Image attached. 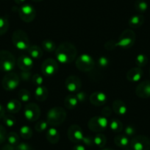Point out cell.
<instances>
[{"mask_svg":"<svg viewBox=\"0 0 150 150\" xmlns=\"http://www.w3.org/2000/svg\"><path fill=\"white\" fill-rule=\"evenodd\" d=\"M135 94L141 99L150 98V80H144L140 83L135 88Z\"/></svg>","mask_w":150,"mask_h":150,"instance_id":"obj_15","label":"cell"},{"mask_svg":"<svg viewBox=\"0 0 150 150\" xmlns=\"http://www.w3.org/2000/svg\"><path fill=\"white\" fill-rule=\"evenodd\" d=\"M17 66L21 71H30L33 67V58L30 56L22 55L17 59Z\"/></svg>","mask_w":150,"mask_h":150,"instance_id":"obj_17","label":"cell"},{"mask_svg":"<svg viewBox=\"0 0 150 150\" xmlns=\"http://www.w3.org/2000/svg\"><path fill=\"white\" fill-rule=\"evenodd\" d=\"M18 99L24 102H27L30 99V93L26 89H21L18 92Z\"/></svg>","mask_w":150,"mask_h":150,"instance_id":"obj_36","label":"cell"},{"mask_svg":"<svg viewBox=\"0 0 150 150\" xmlns=\"http://www.w3.org/2000/svg\"><path fill=\"white\" fill-rule=\"evenodd\" d=\"M21 108V104L18 99H11L7 103L6 110L10 113H17Z\"/></svg>","mask_w":150,"mask_h":150,"instance_id":"obj_23","label":"cell"},{"mask_svg":"<svg viewBox=\"0 0 150 150\" xmlns=\"http://www.w3.org/2000/svg\"><path fill=\"white\" fill-rule=\"evenodd\" d=\"M2 119H3L4 123L8 127H13L16 124V119L12 115H5Z\"/></svg>","mask_w":150,"mask_h":150,"instance_id":"obj_35","label":"cell"},{"mask_svg":"<svg viewBox=\"0 0 150 150\" xmlns=\"http://www.w3.org/2000/svg\"><path fill=\"white\" fill-rule=\"evenodd\" d=\"M66 116L67 114L65 109L61 107H54L47 112V122L51 126H59L65 122Z\"/></svg>","mask_w":150,"mask_h":150,"instance_id":"obj_3","label":"cell"},{"mask_svg":"<svg viewBox=\"0 0 150 150\" xmlns=\"http://www.w3.org/2000/svg\"><path fill=\"white\" fill-rule=\"evenodd\" d=\"M44 81V79L41 77V75L38 74H35L33 76V82L35 85H36L37 86H41V84L43 83Z\"/></svg>","mask_w":150,"mask_h":150,"instance_id":"obj_40","label":"cell"},{"mask_svg":"<svg viewBox=\"0 0 150 150\" xmlns=\"http://www.w3.org/2000/svg\"><path fill=\"white\" fill-rule=\"evenodd\" d=\"M26 0H14V2L18 5H23L25 2Z\"/></svg>","mask_w":150,"mask_h":150,"instance_id":"obj_50","label":"cell"},{"mask_svg":"<svg viewBox=\"0 0 150 150\" xmlns=\"http://www.w3.org/2000/svg\"><path fill=\"white\" fill-rule=\"evenodd\" d=\"M134 7L138 12L143 13L148 9V4L144 0H136L134 4Z\"/></svg>","mask_w":150,"mask_h":150,"instance_id":"obj_31","label":"cell"},{"mask_svg":"<svg viewBox=\"0 0 150 150\" xmlns=\"http://www.w3.org/2000/svg\"><path fill=\"white\" fill-rule=\"evenodd\" d=\"M114 143L116 146L119 147L125 148L129 144V138L125 134L124 135H117L114 138Z\"/></svg>","mask_w":150,"mask_h":150,"instance_id":"obj_26","label":"cell"},{"mask_svg":"<svg viewBox=\"0 0 150 150\" xmlns=\"http://www.w3.org/2000/svg\"><path fill=\"white\" fill-rule=\"evenodd\" d=\"M111 114H112V110H111L110 108L109 107L106 106V107H105L103 109H102V116L107 118V117H109V116H110Z\"/></svg>","mask_w":150,"mask_h":150,"instance_id":"obj_45","label":"cell"},{"mask_svg":"<svg viewBox=\"0 0 150 150\" xmlns=\"http://www.w3.org/2000/svg\"><path fill=\"white\" fill-rule=\"evenodd\" d=\"M65 86L68 91L71 93H77L81 88L82 82L78 77L75 75H71L66 78Z\"/></svg>","mask_w":150,"mask_h":150,"instance_id":"obj_14","label":"cell"},{"mask_svg":"<svg viewBox=\"0 0 150 150\" xmlns=\"http://www.w3.org/2000/svg\"><path fill=\"white\" fill-rule=\"evenodd\" d=\"M48 125L49 124L47 123V122H46V121H39V122H38L37 123L35 124V129L38 132H42L47 129Z\"/></svg>","mask_w":150,"mask_h":150,"instance_id":"obj_37","label":"cell"},{"mask_svg":"<svg viewBox=\"0 0 150 150\" xmlns=\"http://www.w3.org/2000/svg\"><path fill=\"white\" fill-rule=\"evenodd\" d=\"M75 96H76V97H77L78 102H84V101L86 99V98H87V94H86V92L84 91H78L77 93H76Z\"/></svg>","mask_w":150,"mask_h":150,"instance_id":"obj_44","label":"cell"},{"mask_svg":"<svg viewBox=\"0 0 150 150\" xmlns=\"http://www.w3.org/2000/svg\"><path fill=\"white\" fill-rule=\"evenodd\" d=\"M27 52H28V54H30V57L33 59H40L43 56L42 49L37 45L30 46Z\"/></svg>","mask_w":150,"mask_h":150,"instance_id":"obj_24","label":"cell"},{"mask_svg":"<svg viewBox=\"0 0 150 150\" xmlns=\"http://www.w3.org/2000/svg\"><path fill=\"white\" fill-rule=\"evenodd\" d=\"M5 115V109L1 104H0V119H2Z\"/></svg>","mask_w":150,"mask_h":150,"instance_id":"obj_48","label":"cell"},{"mask_svg":"<svg viewBox=\"0 0 150 150\" xmlns=\"http://www.w3.org/2000/svg\"><path fill=\"white\" fill-rule=\"evenodd\" d=\"M20 135L21 137H22L24 139L28 140L30 138H32L33 136V130H32L31 128L29 126H27V125H24V126H22L21 128H20Z\"/></svg>","mask_w":150,"mask_h":150,"instance_id":"obj_32","label":"cell"},{"mask_svg":"<svg viewBox=\"0 0 150 150\" xmlns=\"http://www.w3.org/2000/svg\"><path fill=\"white\" fill-rule=\"evenodd\" d=\"M12 42L18 50H27L30 47V39L27 33L22 30H16L12 35Z\"/></svg>","mask_w":150,"mask_h":150,"instance_id":"obj_4","label":"cell"},{"mask_svg":"<svg viewBox=\"0 0 150 150\" xmlns=\"http://www.w3.org/2000/svg\"><path fill=\"white\" fill-rule=\"evenodd\" d=\"M77 50L74 44L69 42H63L55 50V56L57 62L62 64L71 63L77 57Z\"/></svg>","mask_w":150,"mask_h":150,"instance_id":"obj_2","label":"cell"},{"mask_svg":"<svg viewBox=\"0 0 150 150\" xmlns=\"http://www.w3.org/2000/svg\"><path fill=\"white\" fill-rule=\"evenodd\" d=\"M101 150H113V149H109V148H105V149H102Z\"/></svg>","mask_w":150,"mask_h":150,"instance_id":"obj_52","label":"cell"},{"mask_svg":"<svg viewBox=\"0 0 150 150\" xmlns=\"http://www.w3.org/2000/svg\"><path fill=\"white\" fill-rule=\"evenodd\" d=\"M16 58L13 54L7 50L0 51V71L10 72L15 68Z\"/></svg>","mask_w":150,"mask_h":150,"instance_id":"obj_5","label":"cell"},{"mask_svg":"<svg viewBox=\"0 0 150 150\" xmlns=\"http://www.w3.org/2000/svg\"><path fill=\"white\" fill-rule=\"evenodd\" d=\"M130 146L133 150H150V139L145 135H137L132 139Z\"/></svg>","mask_w":150,"mask_h":150,"instance_id":"obj_11","label":"cell"},{"mask_svg":"<svg viewBox=\"0 0 150 150\" xmlns=\"http://www.w3.org/2000/svg\"><path fill=\"white\" fill-rule=\"evenodd\" d=\"M125 133L127 136H133L135 133H136V129L132 125H129L127 126L125 129Z\"/></svg>","mask_w":150,"mask_h":150,"instance_id":"obj_41","label":"cell"},{"mask_svg":"<svg viewBox=\"0 0 150 150\" xmlns=\"http://www.w3.org/2000/svg\"><path fill=\"white\" fill-rule=\"evenodd\" d=\"M89 100L94 106H102L106 103L107 96L103 92L96 91L91 94Z\"/></svg>","mask_w":150,"mask_h":150,"instance_id":"obj_16","label":"cell"},{"mask_svg":"<svg viewBox=\"0 0 150 150\" xmlns=\"http://www.w3.org/2000/svg\"><path fill=\"white\" fill-rule=\"evenodd\" d=\"M135 39H136V36H135V32L130 29H127L122 32L118 41H116L111 40V41H108L105 44V48L107 50H113L117 47L129 49L134 45Z\"/></svg>","mask_w":150,"mask_h":150,"instance_id":"obj_1","label":"cell"},{"mask_svg":"<svg viewBox=\"0 0 150 150\" xmlns=\"http://www.w3.org/2000/svg\"><path fill=\"white\" fill-rule=\"evenodd\" d=\"M1 150H16V146L10 144H7L2 147Z\"/></svg>","mask_w":150,"mask_h":150,"instance_id":"obj_47","label":"cell"},{"mask_svg":"<svg viewBox=\"0 0 150 150\" xmlns=\"http://www.w3.org/2000/svg\"><path fill=\"white\" fill-rule=\"evenodd\" d=\"M42 47L44 50H45L47 52H52L55 51L57 49L55 43L50 39L44 40L42 42Z\"/></svg>","mask_w":150,"mask_h":150,"instance_id":"obj_30","label":"cell"},{"mask_svg":"<svg viewBox=\"0 0 150 150\" xmlns=\"http://www.w3.org/2000/svg\"><path fill=\"white\" fill-rule=\"evenodd\" d=\"M49 96L48 89L45 86H39L35 91V98L38 102H44L47 100Z\"/></svg>","mask_w":150,"mask_h":150,"instance_id":"obj_20","label":"cell"},{"mask_svg":"<svg viewBox=\"0 0 150 150\" xmlns=\"http://www.w3.org/2000/svg\"><path fill=\"white\" fill-rule=\"evenodd\" d=\"M31 1H33V2H41V1H43V0H31Z\"/></svg>","mask_w":150,"mask_h":150,"instance_id":"obj_51","label":"cell"},{"mask_svg":"<svg viewBox=\"0 0 150 150\" xmlns=\"http://www.w3.org/2000/svg\"><path fill=\"white\" fill-rule=\"evenodd\" d=\"M112 110L115 113L119 116H125L127 112V107L126 104L120 99H116L112 103Z\"/></svg>","mask_w":150,"mask_h":150,"instance_id":"obj_19","label":"cell"},{"mask_svg":"<svg viewBox=\"0 0 150 150\" xmlns=\"http://www.w3.org/2000/svg\"><path fill=\"white\" fill-rule=\"evenodd\" d=\"M71 150H86L84 146L80 145V144H77V145L74 146Z\"/></svg>","mask_w":150,"mask_h":150,"instance_id":"obj_49","label":"cell"},{"mask_svg":"<svg viewBox=\"0 0 150 150\" xmlns=\"http://www.w3.org/2000/svg\"><path fill=\"white\" fill-rule=\"evenodd\" d=\"M18 15L20 18L26 23H30L35 18L36 11L30 4H24L18 8Z\"/></svg>","mask_w":150,"mask_h":150,"instance_id":"obj_8","label":"cell"},{"mask_svg":"<svg viewBox=\"0 0 150 150\" xmlns=\"http://www.w3.org/2000/svg\"><path fill=\"white\" fill-rule=\"evenodd\" d=\"M148 63V57L144 54H140L137 55L135 58V64L139 68L144 67Z\"/></svg>","mask_w":150,"mask_h":150,"instance_id":"obj_34","label":"cell"},{"mask_svg":"<svg viewBox=\"0 0 150 150\" xmlns=\"http://www.w3.org/2000/svg\"><path fill=\"white\" fill-rule=\"evenodd\" d=\"M9 20L6 16H0V35L5 34L9 29Z\"/></svg>","mask_w":150,"mask_h":150,"instance_id":"obj_28","label":"cell"},{"mask_svg":"<svg viewBox=\"0 0 150 150\" xmlns=\"http://www.w3.org/2000/svg\"><path fill=\"white\" fill-rule=\"evenodd\" d=\"M58 71V64L55 60L52 58L46 59L41 65V71L43 74L47 77H51L55 74Z\"/></svg>","mask_w":150,"mask_h":150,"instance_id":"obj_12","label":"cell"},{"mask_svg":"<svg viewBox=\"0 0 150 150\" xmlns=\"http://www.w3.org/2000/svg\"><path fill=\"white\" fill-rule=\"evenodd\" d=\"M47 141L52 144H56L60 141V134L54 127H51L47 130L46 133Z\"/></svg>","mask_w":150,"mask_h":150,"instance_id":"obj_21","label":"cell"},{"mask_svg":"<svg viewBox=\"0 0 150 150\" xmlns=\"http://www.w3.org/2000/svg\"><path fill=\"white\" fill-rule=\"evenodd\" d=\"M149 74H150V70H149Z\"/></svg>","mask_w":150,"mask_h":150,"instance_id":"obj_53","label":"cell"},{"mask_svg":"<svg viewBox=\"0 0 150 150\" xmlns=\"http://www.w3.org/2000/svg\"><path fill=\"white\" fill-rule=\"evenodd\" d=\"M75 65L80 71L88 72L94 68L95 63L91 56L88 54H83L77 57Z\"/></svg>","mask_w":150,"mask_h":150,"instance_id":"obj_6","label":"cell"},{"mask_svg":"<svg viewBox=\"0 0 150 150\" xmlns=\"http://www.w3.org/2000/svg\"><path fill=\"white\" fill-rule=\"evenodd\" d=\"M110 128L111 129V130L112 132H116V133H119V132H121L122 130H123V124L122 123L121 121H119V119H112L110 121L109 124Z\"/></svg>","mask_w":150,"mask_h":150,"instance_id":"obj_27","label":"cell"},{"mask_svg":"<svg viewBox=\"0 0 150 150\" xmlns=\"http://www.w3.org/2000/svg\"><path fill=\"white\" fill-rule=\"evenodd\" d=\"M78 100H77V97L75 95L70 94L68 95L66 98H65L63 103H64V106L66 107L67 109L73 110L77 107V104H78Z\"/></svg>","mask_w":150,"mask_h":150,"instance_id":"obj_25","label":"cell"},{"mask_svg":"<svg viewBox=\"0 0 150 150\" xmlns=\"http://www.w3.org/2000/svg\"><path fill=\"white\" fill-rule=\"evenodd\" d=\"M16 150H32V147L30 144L27 143H18L16 146Z\"/></svg>","mask_w":150,"mask_h":150,"instance_id":"obj_42","label":"cell"},{"mask_svg":"<svg viewBox=\"0 0 150 150\" xmlns=\"http://www.w3.org/2000/svg\"><path fill=\"white\" fill-rule=\"evenodd\" d=\"M144 20H145V18H144V16L141 15V14L132 16L129 19L128 24H129V27H131V28H139L144 23Z\"/></svg>","mask_w":150,"mask_h":150,"instance_id":"obj_22","label":"cell"},{"mask_svg":"<svg viewBox=\"0 0 150 150\" xmlns=\"http://www.w3.org/2000/svg\"><path fill=\"white\" fill-rule=\"evenodd\" d=\"M7 132L5 127L0 125V145L3 144L7 139Z\"/></svg>","mask_w":150,"mask_h":150,"instance_id":"obj_39","label":"cell"},{"mask_svg":"<svg viewBox=\"0 0 150 150\" xmlns=\"http://www.w3.org/2000/svg\"><path fill=\"white\" fill-rule=\"evenodd\" d=\"M107 143V138L105 135L102 133L96 134L93 137V144L97 146L99 148H103Z\"/></svg>","mask_w":150,"mask_h":150,"instance_id":"obj_29","label":"cell"},{"mask_svg":"<svg viewBox=\"0 0 150 150\" xmlns=\"http://www.w3.org/2000/svg\"><path fill=\"white\" fill-rule=\"evenodd\" d=\"M143 75H144V71L141 68H132L127 73V79L131 83H136L141 80Z\"/></svg>","mask_w":150,"mask_h":150,"instance_id":"obj_18","label":"cell"},{"mask_svg":"<svg viewBox=\"0 0 150 150\" xmlns=\"http://www.w3.org/2000/svg\"><path fill=\"white\" fill-rule=\"evenodd\" d=\"M83 142L86 145L91 146H92L93 144V138H92L91 136H84V138L83 139Z\"/></svg>","mask_w":150,"mask_h":150,"instance_id":"obj_46","label":"cell"},{"mask_svg":"<svg viewBox=\"0 0 150 150\" xmlns=\"http://www.w3.org/2000/svg\"><path fill=\"white\" fill-rule=\"evenodd\" d=\"M98 66L100 68H106L107 66L109 65L110 60L108 58L105 56H102V57H99L97 60Z\"/></svg>","mask_w":150,"mask_h":150,"instance_id":"obj_38","label":"cell"},{"mask_svg":"<svg viewBox=\"0 0 150 150\" xmlns=\"http://www.w3.org/2000/svg\"><path fill=\"white\" fill-rule=\"evenodd\" d=\"M20 83L18 75L14 72H9L5 75L2 81V87L6 91H13L16 88Z\"/></svg>","mask_w":150,"mask_h":150,"instance_id":"obj_9","label":"cell"},{"mask_svg":"<svg viewBox=\"0 0 150 150\" xmlns=\"http://www.w3.org/2000/svg\"><path fill=\"white\" fill-rule=\"evenodd\" d=\"M68 138L72 143H80L83 141L84 135L81 127L77 125H72L68 129Z\"/></svg>","mask_w":150,"mask_h":150,"instance_id":"obj_13","label":"cell"},{"mask_svg":"<svg viewBox=\"0 0 150 150\" xmlns=\"http://www.w3.org/2000/svg\"><path fill=\"white\" fill-rule=\"evenodd\" d=\"M31 72L30 71H22L21 72V78L24 81H28L31 78Z\"/></svg>","mask_w":150,"mask_h":150,"instance_id":"obj_43","label":"cell"},{"mask_svg":"<svg viewBox=\"0 0 150 150\" xmlns=\"http://www.w3.org/2000/svg\"><path fill=\"white\" fill-rule=\"evenodd\" d=\"M24 117L30 122H36L41 115V109L35 103H30L25 105L24 110Z\"/></svg>","mask_w":150,"mask_h":150,"instance_id":"obj_10","label":"cell"},{"mask_svg":"<svg viewBox=\"0 0 150 150\" xmlns=\"http://www.w3.org/2000/svg\"><path fill=\"white\" fill-rule=\"evenodd\" d=\"M7 140H8V144H11L13 146H16L19 143L20 138L19 135L15 132H11L7 135Z\"/></svg>","mask_w":150,"mask_h":150,"instance_id":"obj_33","label":"cell"},{"mask_svg":"<svg viewBox=\"0 0 150 150\" xmlns=\"http://www.w3.org/2000/svg\"><path fill=\"white\" fill-rule=\"evenodd\" d=\"M108 122L107 118L104 116H93L90 120L88 121V127L89 129L95 132H100L106 129V128L108 126Z\"/></svg>","mask_w":150,"mask_h":150,"instance_id":"obj_7","label":"cell"}]
</instances>
